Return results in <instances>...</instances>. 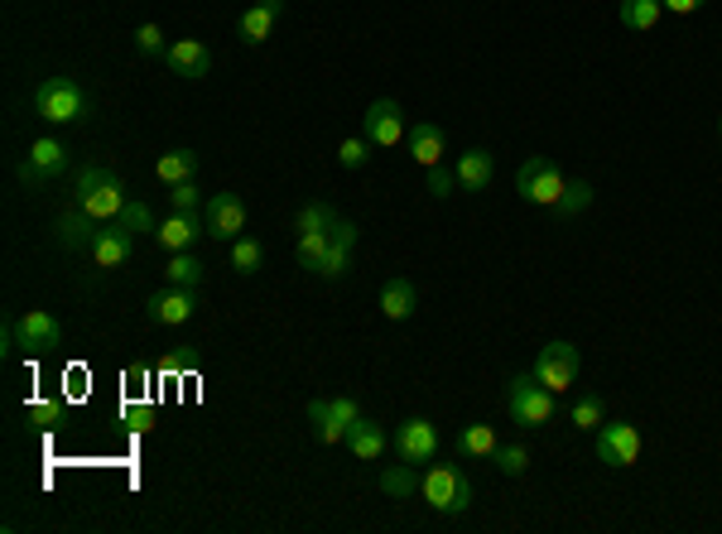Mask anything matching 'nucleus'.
I'll return each instance as SVG.
<instances>
[{
  "label": "nucleus",
  "mask_w": 722,
  "mask_h": 534,
  "mask_svg": "<svg viewBox=\"0 0 722 534\" xmlns=\"http://www.w3.org/2000/svg\"><path fill=\"white\" fill-rule=\"evenodd\" d=\"M63 400H34V404H24V419L34 429H53V424H63Z\"/></svg>",
  "instance_id": "f704fd0d"
},
{
  "label": "nucleus",
  "mask_w": 722,
  "mask_h": 534,
  "mask_svg": "<svg viewBox=\"0 0 722 534\" xmlns=\"http://www.w3.org/2000/svg\"><path fill=\"white\" fill-rule=\"evenodd\" d=\"M515 193L534 202V208L559 212V216H578L592 202V188L583 179H569L549 154H530L525 164L515 169Z\"/></svg>",
  "instance_id": "f257e3e1"
},
{
  "label": "nucleus",
  "mask_w": 722,
  "mask_h": 534,
  "mask_svg": "<svg viewBox=\"0 0 722 534\" xmlns=\"http://www.w3.org/2000/svg\"><path fill=\"white\" fill-rule=\"evenodd\" d=\"M347 255H352V245H347V241H328V251L313 265V274H318V280H342V274H347Z\"/></svg>",
  "instance_id": "2f4dec72"
},
{
  "label": "nucleus",
  "mask_w": 722,
  "mask_h": 534,
  "mask_svg": "<svg viewBox=\"0 0 722 534\" xmlns=\"http://www.w3.org/2000/svg\"><path fill=\"white\" fill-rule=\"evenodd\" d=\"M361 135L371 140V150H390V144H400L404 135H410V121H404L400 101L375 97L367 107V121H361Z\"/></svg>",
  "instance_id": "9b49d317"
},
{
  "label": "nucleus",
  "mask_w": 722,
  "mask_h": 534,
  "mask_svg": "<svg viewBox=\"0 0 722 534\" xmlns=\"http://www.w3.org/2000/svg\"><path fill=\"white\" fill-rule=\"evenodd\" d=\"M375 482H381V491L390 501H410L414 491H419V476H414V462H395V467H385L381 476H375Z\"/></svg>",
  "instance_id": "bb28decb"
},
{
  "label": "nucleus",
  "mask_w": 722,
  "mask_h": 534,
  "mask_svg": "<svg viewBox=\"0 0 722 534\" xmlns=\"http://www.w3.org/2000/svg\"><path fill=\"white\" fill-rule=\"evenodd\" d=\"M419 496H424L439 515H462L472 505V482L453 467V462H433V467H424V476H419Z\"/></svg>",
  "instance_id": "423d86ee"
},
{
  "label": "nucleus",
  "mask_w": 722,
  "mask_h": 534,
  "mask_svg": "<svg viewBox=\"0 0 722 534\" xmlns=\"http://www.w3.org/2000/svg\"><path fill=\"white\" fill-rule=\"evenodd\" d=\"M280 14H284V0H255V6L241 14V39L251 43V49L265 43L274 34V24H280Z\"/></svg>",
  "instance_id": "412c9836"
},
{
  "label": "nucleus",
  "mask_w": 722,
  "mask_h": 534,
  "mask_svg": "<svg viewBox=\"0 0 722 534\" xmlns=\"http://www.w3.org/2000/svg\"><path fill=\"white\" fill-rule=\"evenodd\" d=\"M328 231H299V265L313 274V265L323 260V251H328Z\"/></svg>",
  "instance_id": "c9c22d12"
},
{
  "label": "nucleus",
  "mask_w": 722,
  "mask_h": 534,
  "mask_svg": "<svg viewBox=\"0 0 722 534\" xmlns=\"http://www.w3.org/2000/svg\"><path fill=\"white\" fill-rule=\"evenodd\" d=\"M404 140H410V154H414L419 169L443 164V125H439V121H414Z\"/></svg>",
  "instance_id": "aec40b11"
},
{
  "label": "nucleus",
  "mask_w": 722,
  "mask_h": 534,
  "mask_svg": "<svg viewBox=\"0 0 722 534\" xmlns=\"http://www.w3.org/2000/svg\"><path fill=\"white\" fill-rule=\"evenodd\" d=\"M718 135H722V115H718Z\"/></svg>",
  "instance_id": "37998d69"
},
{
  "label": "nucleus",
  "mask_w": 722,
  "mask_h": 534,
  "mask_svg": "<svg viewBox=\"0 0 722 534\" xmlns=\"http://www.w3.org/2000/svg\"><path fill=\"white\" fill-rule=\"evenodd\" d=\"M34 115L49 125H78L92 115V97H87V87L72 82V78H43L34 87Z\"/></svg>",
  "instance_id": "7ed1b4c3"
},
{
  "label": "nucleus",
  "mask_w": 722,
  "mask_h": 534,
  "mask_svg": "<svg viewBox=\"0 0 722 534\" xmlns=\"http://www.w3.org/2000/svg\"><path fill=\"white\" fill-rule=\"evenodd\" d=\"M202 274H208V265L193 255V251H169V265H164V280L179 284V289H198Z\"/></svg>",
  "instance_id": "393cba45"
},
{
  "label": "nucleus",
  "mask_w": 722,
  "mask_h": 534,
  "mask_svg": "<svg viewBox=\"0 0 722 534\" xmlns=\"http://www.w3.org/2000/svg\"><path fill=\"white\" fill-rule=\"evenodd\" d=\"M87 255H92L101 270H121V265H130V255H136V236H130L121 222H101V231H97V241H92V251Z\"/></svg>",
  "instance_id": "dca6fc26"
},
{
  "label": "nucleus",
  "mask_w": 722,
  "mask_h": 534,
  "mask_svg": "<svg viewBox=\"0 0 722 534\" xmlns=\"http://www.w3.org/2000/svg\"><path fill=\"white\" fill-rule=\"evenodd\" d=\"M328 236H332V241H347V245H357V226L347 222V216H338V222L328 226Z\"/></svg>",
  "instance_id": "a19ab883"
},
{
  "label": "nucleus",
  "mask_w": 722,
  "mask_h": 534,
  "mask_svg": "<svg viewBox=\"0 0 722 534\" xmlns=\"http://www.w3.org/2000/svg\"><path fill=\"white\" fill-rule=\"evenodd\" d=\"M164 63H169L173 78L198 82V78H208V72H212V49L202 39H173L169 53H164Z\"/></svg>",
  "instance_id": "f3484780"
},
{
  "label": "nucleus",
  "mask_w": 722,
  "mask_h": 534,
  "mask_svg": "<svg viewBox=\"0 0 722 534\" xmlns=\"http://www.w3.org/2000/svg\"><path fill=\"white\" fill-rule=\"evenodd\" d=\"M621 24L635 29V34H650V29L660 24V14H664V0H621Z\"/></svg>",
  "instance_id": "a878e982"
},
{
  "label": "nucleus",
  "mask_w": 722,
  "mask_h": 534,
  "mask_svg": "<svg viewBox=\"0 0 722 534\" xmlns=\"http://www.w3.org/2000/svg\"><path fill=\"white\" fill-rule=\"evenodd\" d=\"M202 222H208L212 241L245 236V202H241V193H212L208 202H202Z\"/></svg>",
  "instance_id": "f8f14e48"
},
{
  "label": "nucleus",
  "mask_w": 722,
  "mask_h": 534,
  "mask_svg": "<svg viewBox=\"0 0 722 534\" xmlns=\"http://www.w3.org/2000/svg\"><path fill=\"white\" fill-rule=\"evenodd\" d=\"M429 173V193L433 198H448L458 188V169H443V164H433V169H424Z\"/></svg>",
  "instance_id": "58836bf2"
},
{
  "label": "nucleus",
  "mask_w": 722,
  "mask_h": 534,
  "mask_svg": "<svg viewBox=\"0 0 722 534\" xmlns=\"http://www.w3.org/2000/svg\"><path fill=\"white\" fill-rule=\"evenodd\" d=\"M169 202H173V212H198V188L193 183H173L169 188Z\"/></svg>",
  "instance_id": "ea45409f"
},
{
  "label": "nucleus",
  "mask_w": 722,
  "mask_h": 534,
  "mask_svg": "<svg viewBox=\"0 0 722 534\" xmlns=\"http://www.w3.org/2000/svg\"><path fill=\"white\" fill-rule=\"evenodd\" d=\"M569 424L583 429V433H598L606 424V400L602 395H578L573 410H569Z\"/></svg>",
  "instance_id": "c85d7f7f"
},
{
  "label": "nucleus",
  "mask_w": 722,
  "mask_h": 534,
  "mask_svg": "<svg viewBox=\"0 0 722 534\" xmlns=\"http://www.w3.org/2000/svg\"><path fill=\"white\" fill-rule=\"evenodd\" d=\"M20 346L29 356H49L63 346V323L49 309H29L20 318H6V356Z\"/></svg>",
  "instance_id": "20e7f679"
},
{
  "label": "nucleus",
  "mask_w": 722,
  "mask_h": 534,
  "mask_svg": "<svg viewBox=\"0 0 722 534\" xmlns=\"http://www.w3.org/2000/svg\"><path fill=\"white\" fill-rule=\"evenodd\" d=\"M491 462H497V472L520 476V472H530V447L525 443H501L497 453H491Z\"/></svg>",
  "instance_id": "473e14b6"
},
{
  "label": "nucleus",
  "mask_w": 722,
  "mask_h": 534,
  "mask_svg": "<svg viewBox=\"0 0 722 534\" xmlns=\"http://www.w3.org/2000/svg\"><path fill=\"white\" fill-rule=\"evenodd\" d=\"M97 231H101V222L82 208V202H72V208L58 212V222H53V236H58V245H63V251H92Z\"/></svg>",
  "instance_id": "2eb2a0df"
},
{
  "label": "nucleus",
  "mask_w": 722,
  "mask_h": 534,
  "mask_svg": "<svg viewBox=\"0 0 722 534\" xmlns=\"http://www.w3.org/2000/svg\"><path fill=\"white\" fill-rule=\"evenodd\" d=\"M193 313H198L193 289H179V284H164V289H154V294L144 299V318L159 323V328H183Z\"/></svg>",
  "instance_id": "ddd939ff"
},
{
  "label": "nucleus",
  "mask_w": 722,
  "mask_h": 534,
  "mask_svg": "<svg viewBox=\"0 0 722 534\" xmlns=\"http://www.w3.org/2000/svg\"><path fill=\"white\" fill-rule=\"evenodd\" d=\"M136 49H140L144 58H164V53H169L164 29H159V24H140V29H136Z\"/></svg>",
  "instance_id": "e433bc0d"
},
{
  "label": "nucleus",
  "mask_w": 722,
  "mask_h": 534,
  "mask_svg": "<svg viewBox=\"0 0 722 534\" xmlns=\"http://www.w3.org/2000/svg\"><path fill=\"white\" fill-rule=\"evenodd\" d=\"M419 309V289H414V280H404V274H395V280H385V289H381V313L390 318V323H404Z\"/></svg>",
  "instance_id": "5701e85b"
},
{
  "label": "nucleus",
  "mask_w": 722,
  "mask_h": 534,
  "mask_svg": "<svg viewBox=\"0 0 722 534\" xmlns=\"http://www.w3.org/2000/svg\"><path fill=\"white\" fill-rule=\"evenodd\" d=\"M505 410H511V424H520V429H544V424H554V414H559V395L544 390L525 371L511 381V390H505Z\"/></svg>",
  "instance_id": "39448f33"
},
{
  "label": "nucleus",
  "mask_w": 722,
  "mask_h": 534,
  "mask_svg": "<svg viewBox=\"0 0 722 534\" xmlns=\"http://www.w3.org/2000/svg\"><path fill=\"white\" fill-rule=\"evenodd\" d=\"M578 366H583V356H578L573 342H544L540 356H534L530 375L540 381L544 390H554V395H563L573 381H578Z\"/></svg>",
  "instance_id": "1a4fd4ad"
},
{
  "label": "nucleus",
  "mask_w": 722,
  "mask_h": 534,
  "mask_svg": "<svg viewBox=\"0 0 722 534\" xmlns=\"http://www.w3.org/2000/svg\"><path fill=\"white\" fill-rule=\"evenodd\" d=\"M491 173H497V159H491V150H482V144H472L468 154H458V188L462 193H482V188H491Z\"/></svg>",
  "instance_id": "6ab92c4d"
},
{
  "label": "nucleus",
  "mask_w": 722,
  "mask_h": 534,
  "mask_svg": "<svg viewBox=\"0 0 722 534\" xmlns=\"http://www.w3.org/2000/svg\"><path fill=\"white\" fill-rule=\"evenodd\" d=\"M501 447V439H497V429L491 424H462V433H458V453H468V457H491Z\"/></svg>",
  "instance_id": "cd10ccee"
},
{
  "label": "nucleus",
  "mask_w": 722,
  "mask_h": 534,
  "mask_svg": "<svg viewBox=\"0 0 722 534\" xmlns=\"http://www.w3.org/2000/svg\"><path fill=\"white\" fill-rule=\"evenodd\" d=\"M332 222H338V212H332L328 202H303L294 216V231H328Z\"/></svg>",
  "instance_id": "72a5a7b5"
},
{
  "label": "nucleus",
  "mask_w": 722,
  "mask_h": 534,
  "mask_svg": "<svg viewBox=\"0 0 722 534\" xmlns=\"http://www.w3.org/2000/svg\"><path fill=\"white\" fill-rule=\"evenodd\" d=\"M367 154H371V140L367 135H352V140L338 144V164L342 169H361V164H367Z\"/></svg>",
  "instance_id": "4c0bfd02"
},
{
  "label": "nucleus",
  "mask_w": 722,
  "mask_h": 534,
  "mask_svg": "<svg viewBox=\"0 0 722 534\" xmlns=\"http://www.w3.org/2000/svg\"><path fill=\"white\" fill-rule=\"evenodd\" d=\"M154 173H159V183H164V188H173V183H193V179H198V154H193V150H169V154H159Z\"/></svg>",
  "instance_id": "b1692460"
},
{
  "label": "nucleus",
  "mask_w": 722,
  "mask_h": 534,
  "mask_svg": "<svg viewBox=\"0 0 722 534\" xmlns=\"http://www.w3.org/2000/svg\"><path fill=\"white\" fill-rule=\"evenodd\" d=\"M68 169H72V154H68V144L58 140V135H39L34 144H29V159L20 164V179L29 188H49L58 179H68Z\"/></svg>",
  "instance_id": "0eeeda50"
},
{
  "label": "nucleus",
  "mask_w": 722,
  "mask_h": 534,
  "mask_svg": "<svg viewBox=\"0 0 722 534\" xmlns=\"http://www.w3.org/2000/svg\"><path fill=\"white\" fill-rule=\"evenodd\" d=\"M641 429L626 424V419H606V424L598 429V457L606 462V467H635L641 462Z\"/></svg>",
  "instance_id": "9d476101"
},
{
  "label": "nucleus",
  "mask_w": 722,
  "mask_h": 534,
  "mask_svg": "<svg viewBox=\"0 0 722 534\" xmlns=\"http://www.w3.org/2000/svg\"><path fill=\"white\" fill-rule=\"evenodd\" d=\"M439 447H443V439H439V429L429 424L424 414H414V419H404V424L395 429V453L404 457V462H433L439 457Z\"/></svg>",
  "instance_id": "4468645a"
},
{
  "label": "nucleus",
  "mask_w": 722,
  "mask_h": 534,
  "mask_svg": "<svg viewBox=\"0 0 722 534\" xmlns=\"http://www.w3.org/2000/svg\"><path fill=\"white\" fill-rule=\"evenodd\" d=\"M116 222H121V226L130 231V236H144V231H159V216H154V208H150V202H144V198H130V202H126V212L116 216Z\"/></svg>",
  "instance_id": "c756f323"
},
{
  "label": "nucleus",
  "mask_w": 722,
  "mask_h": 534,
  "mask_svg": "<svg viewBox=\"0 0 722 534\" xmlns=\"http://www.w3.org/2000/svg\"><path fill=\"white\" fill-rule=\"evenodd\" d=\"M260 260H265V245H260L255 236H237V241H231V270H237V274H255Z\"/></svg>",
  "instance_id": "7c9ffc66"
},
{
  "label": "nucleus",
  "mask_w": 722,
  "mask_h": 534,
  "mask_svg": "<svg viewBox=\"0 0 722 534\" xmlns=\"http://www.w3.org/2000/svg\"><path fill=\"white\" fill-rule=\"evenodd\" d=\"M664 10L670 14H693V10H703V0H664Z\"/></svg>",
  "instance_id": "79ce46f5"
},
{
  "label": "nucleus",
  "mask_w": 722,
  "mask_h": 534,
  "mask_svg": "<svg viewBox=\"0 0 722 534\" xmlns=\"http://www.w3.org/2000/svg\"><path fill=\"white\" fill-rule=\"evenodd\" d=\"M347 447H352V457H361V462H381L390 439H385V429L375 424V419L361 414L357 424H352V433H347Z\"/></svg>",
  "instance_id": "4be33fe9"
},
{
  "label": "nucleus",
  "mask_w": 722,
  "mask_h": 534,
  "mask_svg": "<svg viewBox=\"0 0 722 534\" xmlns=\"http://www.w3.org/2000/svg\"><path fill=\"white\" fill-rule=\"evenodd\" d=\"M198 236H208V222H202L198 212H169L154 231V241L164 245V251H193Z\"/></svg>",
  "instance_id": "a211bd4d"
},
{
  "label": "nucleus",
  "mask_w": 722,
  "mask_h": 534,
  "mask_svg": "<svg viewBox=\"0 0 722 534\" xmlns=\"http://www.w3.org/2000/svg\"><path fill=\"white\" fill-rule=\"evenodd\" d=\"M72 202H82L87 212L97 216V222H116V216L126 212V183L121 173L107 169V164H82L72 173Z\"/></svg>",
  "instance_id": "f03ea898"
},
{
  "label": "nucleus",
  "mask_w": 722,
  "mask_h": 534,
  "mask_svg": "<svg viewBox=\"0 0 722 534\" xmlns=\"http://www.w3.org/2000/svg\"><path fill=\"white\" fill-rule=\"evenodd\" d=\"M361 419V404L352 395H338V400H309V424L318 433V443L338 447L347 443V433H352V424Z\"/></svg>",
  "instance_id": "6e6552de"
}]
</instances>
